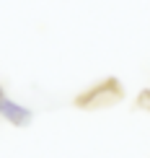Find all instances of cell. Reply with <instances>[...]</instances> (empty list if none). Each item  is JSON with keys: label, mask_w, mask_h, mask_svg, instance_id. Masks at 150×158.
Wrapping results in <instances>:
<instances>
[{"label": "cell", "mask_w": 150, "mask_h": 158, "mask_svg": "<svg viewBox=\"0 0 150 158\" xmlns=\"http://www.w3.org/2000/svg\"><path fill=\"white\" fill-rule=\"evenodd\" d=\"M119 85L114 81H106L101 83L99 88H93L91 94H86L83 98H78V106H109V104L119 101Z\"/></svg>", "instance_id": "cell-1"}, {"label": "cell", "mask_w": 150, "mask_h": 158, "mask_svg": "<svg viewBox=\"0 0 150 158\" xmlns=\"http://www.w3.org/2000/svg\"><path fill=\"white\" fill-rule=\"evenodd\" d=\"M0 114H3L8 122H13V124H26L31 119V111L29 109L18 106V104L8 101V98H0Z\"/></svg>", "instance_id": "cell-2"}, {"label": "cell", "mask_w": 150, "mask_h": 158, "mask_svg": "<svg viewBox=\"0 0 150 158\" xmlns=\"http://www.w3.org/2000/svg\"><path fill=\"white\" fill-rule=\"evenodd\" d=\"M137 104H140L142 109H150V91H142L140 98H137Z\"/></svg>", "instance_id": "cell-3"}]
</instances>
